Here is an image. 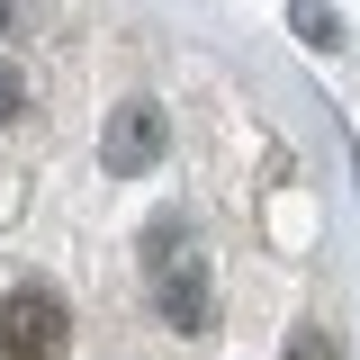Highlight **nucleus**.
I'll return each mask as SVG.
<instances>
[{
    "instance_id": "39448f33",
    "label": "nucleus",
    "mask_w": 360,
    "mask_h": 360,
    "mask_svg": "<svg viewBox=\"0 0 360 360\" xmlns=\"http://www.w3.org/2000/svg\"><path fill=\"white\" fill-rule=\"evenodd\" d=\"M37 18H45V0H0V37H37Z\"/></svg>"
},
{
    "instance_id": "7ed1b4c3",
    "label": "nucleus",
    "mask_w": 360,
    "mask_h": 360,
    "mask_svg": "<svg viewBox=\"0 0 360 360\" xmlns=\"http://www.w3.org/2000/svg\"><path fill=\"white\" fill-rule=\"evenodd\" d=\"M162 153H172V117H162V99H127V108H108V135H99L108 180H144Z\"/></svg>"
},
{
    "instance_id": "20e7f679",
    "label": "nucleus",
    "mask_w": 360,
    "mask_h": 360,
    "mask_svg": "<svg viewBox=\"0 0 360 360\" xmlns=\"http://www.w3.org/2000/svg\"><path fill=\"white\" fill-rule=\"evenodd\" d=\"M288 27H297L315 54H333V45H342V18H333L324 0H288Z\"/></svg>"
},
{
    "instance_id": "f03ea898",
    "label": "nucleus",
    "mask_w": 360,
    "mask_h": 360,
    "mask_svg": "<svg viewBox=\"0 0 360 360\" xmlns=\"http://www.w3.org/2000/svg\"><path fill=\"white\" fill-rule=\"evenodd\" d=\"M63 352H72V307H63V288H45V279L0 288V360H63Z\"/></svg>"
},
{
    "instance_id": "423d86ee",
    "label": "nucleus",
    "mask_w": 360,
    "mask_h": 360,
    "mask_svg": "<svg viewBox=\"0 0 360 360\" xmlns=\"http://www.w3.org/2000/svg\"><path fill=\"white\" fill-rule=\"evenodd\" d=\"M18 108H27V82H18V63H0V127H9Z\"/></svg>"
},
{
    "instance_id": "0eeeda50",
    "label": "nucleus",
    "mask_w": 360,
    "mask_h": 360,
    "mask_svg": "<svg viewBox=\"0 0 360 360\" xmlns=\"http://www.w3.org/2000/svg\"><path fill=\"white\" fill-rule=\"evenodd\" d=\"M288 360H333V342H315V333H297V342H288Z\"/></svg>"
},
{
    "instance_id": "f257e3e1",
    "label": "nucleus",
    "mask_w": 360,
    "mask_h": 360,
    "mask_svg": "<svg viewBox=\"0 0 360 360\" xmlns=\"http://www.w3.org/2000/svg\"><path fill=\"white\" fill-rule=\"evenodd\" d=\"M144 288H153V315L172 333H207L217 324V279H207V262H198V243H189L180 217L144 225Z\"/></svg>"
}]
</instances>
